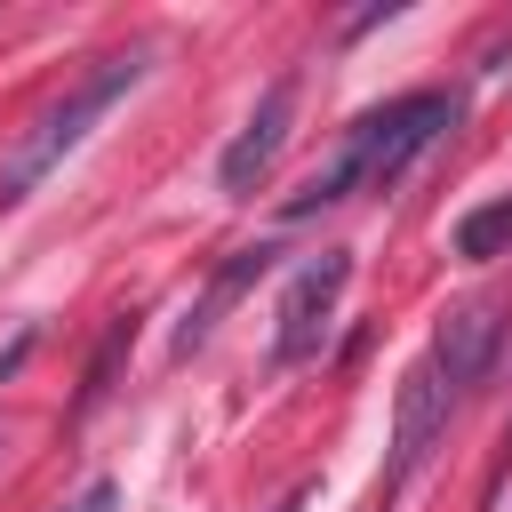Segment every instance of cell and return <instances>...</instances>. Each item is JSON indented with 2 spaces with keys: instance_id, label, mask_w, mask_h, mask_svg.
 <instances>
[{
  "instance_id": "1",
  "label": "cell",
  "mask_w": 512,
  "mask_h": 512,
  "mask_svg": "<svg viewBox=\"0 0 512 512\" xmlns=\"http://www.w3.org/2000/svg\"><path fill=\"white\" fill-rule=\"evenodd\" d=\"M152 72V56L144 48H120V56H96V72H80L16 144H8V160H0V208H16V200H32V184L48 176V168H64V152H80V136L136 88Z\"/></svg>"
},
{
  "instance_id": "2",
  "label": "cell",
  "mask_w": 512,
  "mask_h": 512,
  "mask_svg": "<svg viewBox=\"0 0 512 512\" xmlns=\"http://www.w3.org/2000/svg\"><path fill=\"white\" fill-rule=\"evenodd\" d=\"M456 128V96L448 88H416V96H392L376 112H360V136H368V168H360V192H392L408 176V160L424 144H440Z\"/></svg>"
},
{
  "instance_id": "3",
  "label": "cell",
  "mask_w": 512,
  "mask_h": 512,
  "mask_svg": "<svg viewBox=\"0 0 512 512\" xmlns=\"http://www.w3.org/2000/svg\"><path fill=\"white\" fill-rule=\"evenodd\" d=\"M448 408H456V392L440 384V368L432 360H416L408 376H400V400H392V464H384V480H376V504H392L400 488H408V472L432 456V440L448 432Z\"/></svg>"
},
{
  "instance_id": "4",
  "label": "cell",
  "mask_w": 512,
  "mask_h": 512,
  "mask_svg": "<svg viewBox=\"0 0 512 512\" xmlns=\"http://www.w3.org/2000/svg\"><path fill=\"white\" fill-rule=\"evenodd\" d=\"M344 280H352V256H344V248H320V256L288 280V296H280V328H272V368H296V360L320 352Z\"/></svg>"
},
{
  "instance_id": "5",
  "label": "cell",
  "mask_w": 512,
  "mask_h": 512,
  "mask_svg": "<svg viewBox=\"0 0 512 512\" xmlns=\"http://www.w3.org/2000/svg\"><path fill=\"white\" fill-rule=\"evenodd\" d=\"M496 352H504V304H496V296H464V304H448L440 328H432V344H424V360L440 368V384H448L456 400L496 368Z\"/></svg>"
},
{
  "instance_id": "6",
  "label": "cell",
  "mask_w": 512,
  "mask_h": 512,
  "mask_svg": "<svg viewBox=\"0 0 512 512\" xmlns=\"http://www.w3.org/2000/svg\"><path fill=\"white\" fill-rule=\"evenodd\" d=\"M288 120H296V80L280 72V80L256 96V112L240 120V136L224 144V160H216V184H224L232 200H256V184L272 176V160H280V144H288Z\"/></svg>"
},
{
  "instance_id": "7",
  "label": "cell",
  "mask_w": 512,
  "mask_h": 512,
  "mask_svg": "<svg viewBox=\"0 0 512 512\" xmlns=\"http://www.w3.org/2000/svg\"><path fill=\"white\" fill-rule=\"evenodd\" d=\"M272 256H280V248H264V240H256V248H232V256H224V264L208 272L200 304H192V312L176 320V360H184L192 344H208V328H216V320H224V312H232V304H240V296H248V288H256V280L272 272Z\"/></svg>"
},
{
  "instance_id": "8",
  "label": "cell",
  "mask_w": 512,
  "mask_h": 512,
  "mask_svg": "<svg viewBox=\"0 0 512 512\" xmlns=\"http://www.w3.org/2000/svg\"><path fill=\"white\" fill-rule=\"evenodd\" d=\"M128 344H136V312H120V320L104 328V344H96V360H88V376H80V400H72V416H88V408H96V400L112 392V376H120Z\"/></svg>"
},
{
  "instance_id": "9",
  "label": "cell",
  "mask_w": 512,
  "mask_h": 512,
  "mask_svg": "<svg viewBox=\"0 0 512 512\" xmlns=\"http://www.w3.org/2000/svg\"><path fill=\"white\" fill-rule=\"evenodd\" d=\"M504 248H512V192L488 200V208H472V216L456 224V256H464V264H488V256H504Z\"/></svg>"
},
{
  "instance_id": "10",
  "label": "cell",
  "mask_w": 512,
  "mask_h": 512,
  "mask_svg": "<svg viewBox=\"0 0 512 512\" xmlns=\"http://www.w3.org/2000/svg\"><path fill=\"white\" fill-rule=\"evenodd\" d=\"M64 512H120V480H88V488H80Z\"/></svg>"
},
{
  "instance_id": "11",
  "label": "cell",
  "mask_w": 512,
  "mask_h": 512,
  "mask_svg": "<svg viewBox=\"0 0 512 512\" xmlns=\"http://www.w3.org/2000/svg\"><path fill=\"white\" fill-rule=\"evenodd\" d=\"M280 512H304V504H296V496H288V504H280Z\"/></svg>"
}]
</instances>
